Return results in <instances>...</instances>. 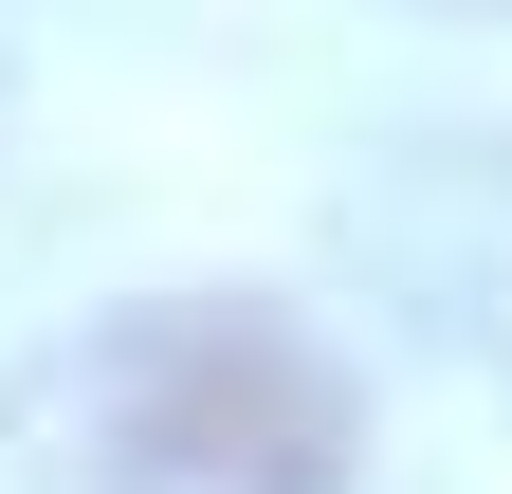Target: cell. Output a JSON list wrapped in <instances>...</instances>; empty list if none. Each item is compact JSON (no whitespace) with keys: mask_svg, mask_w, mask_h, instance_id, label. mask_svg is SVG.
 Masks as SVG:
<instances>
[{"mask_svg":"<svg viewBox=\"0 0 512 494\" xmlns=\"http://www.w3.org/2000/svg\"><path fill=\"white\" fill-rule=\"evenodd\" d=\"M348 366L256 293H165L92 348V494H348Z\"/></svg>","mask_w":512,"mask_h":494,"instance_id":"cell-1","label":"cell"}]
</instances>
